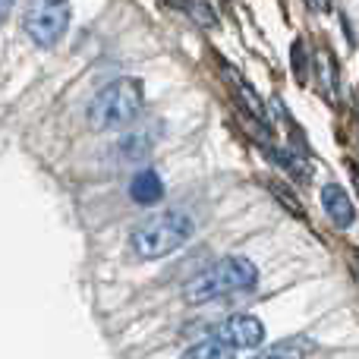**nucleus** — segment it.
Returning <instances> with one entry per match:
<instances>
[{
	"instance_id": "6e6552de",
	"label": "nucleus",
	"mask_w": 359,
	"mask_h": 359,
	"mask_svg": "<svg viewBox=\"0 0 359 359\" xmlns=\"http://www.w3.org/2000/svg\"><path fill=\"white\" fill-rule=\"evenodd\" d=\"M233 356H236L233 347H227L224 341H217V337L211 334V337H205V341L192 344L180 359H233Z\"/></svg>"
},
{
	"instance_id": "1a4fd4ad",
	"label": "nucleus",
	"mask_w": 359,
	"mask_h": 359,
	"mask_svg": "<svg viewBox=\"0 0 359 359\" xmlns=\"http://www.w3.org/2000/svg\"><path fill=\"white\" fill-rule=\"evenodd\" d=\"M306 353H312V344L306 337H293V341H280L274 347H268L255 359H303Z\"/></svg>"
},
{
	"instance_id": "9b49d317",
	"label": "nucleus",
	"mask_w": 359,
	"mask_h": 359,
	"mask_svg": "<svg viewBox=\"0 0 359 359\" xmlns=\"http://www.w3.org/2000/svg\"><path fill=\"white\" fill-rule=\"evenodd\" d=\"M186 4H189V13H196V19L202 25H211L215 22V13L208 10V4H205V0H186Z\"/></svg>"
},
{
	"instance_id": "39448f33",
	"label": "nucleus",
	"mask_w": 359,
	"mask_h": 359,
	"mask_svg": "<svg viewBox=\"0 0 359 359\" xmlns=\"http://www.w3.org/2000/svg\"><path fill=\"white\" fill-rule=\"evenodd\" d=\"M215 337L233 350H255L265 344V325L255 316H230L215 328Z\"/></svg>"
},
{
	"instance_id": "9d476101",
	"label": "nucleus",
	"mask_w": 359,
	"mask_h": 359,
	"mask_svg": "<svg viewBox=\"0 0 359 359\" xmlns=\"http://www.w3.org/2000/svg\"><path fill=\"white\" fill-rule=\"evenodd\" d=\"M227 79L233 82V92H236V98H240V101H246V107H249V111H252L255 117L262 120V123H268V114H265V107H262V101L255 98V92H252V88H249L246 82H243L236 73H230V69H227Z\"/></svg>"
},
{
	"instance_id": "423d86ee",
	"label": "nucleus",
	"mask_w": 359,
	"mask_h": 359,
	"mask_svg": "<svg viewBox=\"0 0 359 359\" xmlns=\"http://www.w3.org/2000/svg\"><path fill=\"white\" fill-rule=\"evenodd\" d=\"M322 205L325 211H328V217L337 224V227H350V224L356 221V208L353 202H350V196L341 189V186H325L322 189Z\"/></svg>"
},
{
	"instance_id": "f03ea898",
	"label": "nucleus",
	"mask_w": 359,
	"mask_h": 359,
	"mask_svg": "<svg viewBox=\"0 0 359 359\" xmlns=\"http://www.w3.org/2000/svg\"><path fill=\"white\" fill-rule=\"evenodd\" d=\"M145 104V88L139 79L123 76V79H114L101 88L98 95L88 104V123L98 133H111V130H123L126 123L139 117Z\"/></svg>"
},
{
	"instance_id": "20e7f679",
	"label": "nucleus",
	"mask_w": 359,
	"mask_h": 359,
	"mask_svg": "<svg viewBox=\"0 0 359 359\" xmlns=\"http://www.w3.org/2000/svg\"><path fill=\"white\" fill-rule=\"evenodd\" d=\"M22 25L38 48H54L69 29V0H29Z\"/></svg>"
},
{
	"instance_id": "ddd939ff",
	"label": "nucleus",
	"mask_w": 359,
	"mask_h": 359,
	"mask_svg": "<svg viewBox=\"0 0 359 359\" xmlns=\"http://www.w3.org/2000/svg\"><path fill=\"white\" fill-rule=\"evenodd\" d=\"M312 10H328V0H309Z\"/></svg>"
},
{
	"instance_id": "7ed1b4c3",
	"label": "nucleus",
	"mask_w": 359,
	"mask_h": 359,
	"mask_svg": "<svg viewBox=\"0 0 359 359\" xmlns=\"http://www.w3.org/2000/svg\"><path fill=\"white\" fill-rule=\"evenodd\" d=\"M196 224L186 211L170 208L161 211V215H151L149 221H142L136 230H133L130 243H133V252L139 259H164V255L177 252L180 246H186V240L192 236Z\"/></svg>"
},
{
	"instance_id": "f257e3e1",
	"label": "nucleus",
	"mask_w": 359,
	"mask_h": 359,
	"mask_svg": "<svg viewBox=\"0 0 359 359\" xmlns=\"http://www.w3.org/2000/svg\"><path fill=\"white\" fill-rule=\"evenodd\" d=\"M259 284V268L252 265L249 259H240V255H227V259L215 262L211 268H205L202 274L186 284V303L202 306L211 303L217 297H230V293H243L252 290Z\"/></svg>"
},
{
	"instance_id": "f8f14e48",
	"label": "nucleus",
	"mask_w": 359,
	"mask_h": 359,
	"mask_svg": "<svg viewBox=\"0 0 359 359\" xmlns=\"http://www.w3.org/2000/svg\"><path fill=\"white\" fill-rule=\"evenodd\" d=\"M13 4H16V0H0V22H4V19H6V16H10Z\"/></svg>"
},
{
	"instance_id": "0eeeda50",
	"label": "nucleus",
	"mask_w": 359,
	"mask_h": 359,
	"mask_svg": "<svg viewBox=\"0 0 359 359\" xmlns=\"http://www.w3.org/2000/svg\"><path fill=\"white\" fill-rule=\"evenodd\" d=\"M130 196H133V202H139V205L161 202L164 183H161V177H158V170H151V168L139 170V174L133 177V183H130Z\"/></svg>"
}]
</instances>
